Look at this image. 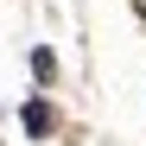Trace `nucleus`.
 Instances as JSON below:
<instances>
[{
    "mask_svg": "<svg viewBox=\"0 0 146 146\" xmlns=\"http://www.w3.org/2000/svg\"><path fill=\"white\" fill-rule=\"evenodd\" d=\"M32 76H38V83H51V76H57V57L44 51V44H38V51H32Z\"/></svg>",
    "mask_w": 146,
    "mask_h": 146,
    "instance_id": "obj_2",
    "label": "nucleus"
},
{
    "mask_svg": "<svg viewBox=\"0 0 146 146\" xmlns=\"http://www.w3.org/2000/svg\"><path fill=\"white\" fill-rule=\"evenodd\" d=\"M19 127H26L32 140H44V133H51V127H57V108H51V102H38V95H32V102H26V108H19Z\"/></svg>",
    "mask_w": 146,
    "mask_h": 146,
    "instance_id": "obj_1",
    "label": "nucleus"
}]
</instances>
